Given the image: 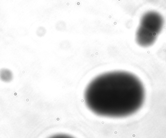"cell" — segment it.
Instances as JSON below:
<instances>
[{
	"instance_id": "obj_1",
	"label": "cell",
	"mask_w": 166,
	"mask_h": 138,
	"mask_svg": "<svg viewBox=\"0 0 166 138\" xmlns=\"http://www.w3.org/2000/svg\"><path fill=\"white\" fill-rule=\"evenodd\" d=\"M146 91L137 76L125 71L105 73L93 79L84 92L87 108L102 117L123 118L142 107Z\"/></svg>"
},
{
	"instance_id": "obj_2",
	"label": "cell",
	"mask_w": 166,
	"mask_h": 138,
	"mask_svg": "<svg viewBox=\"0 0 166 138\" xmlns=\"http://www.w3.org/2000/svg\"><path fill=\"white\" fill-rule=\"evenodd\" d=\"M164 25L162 15L154 10L144 13L140 19L135 33L137 43L143 48L152 46L157 41Z\"/></svg>"
},
{
	"instance_id": "obj_3",
	"label": "cell",
	"mask_w": 166,
	"mask_h": 138,
	"mask_svg": "<svg viewBox=\"0 0 166 138\" xmlns=\"http://www.w3.org/2000/svg\"><path fill=\"white\" fill-rule=\"evenodd\" d=\"M13 74L11 70L7 68L0 69V80L6 83H9L13 80Z\"/></svg>"
},
{
	"instance_id": "obj_4",
	"label": "cell",
	"mask_w": 166,
	"mask_h": 138,
	"mask_svg": "<svg viewBox=\"0 0 166 138\" xmlns=\"http://www.w3.org/2000/svg\"><path fill=\"white\" fill-rule=\"evenodd\" d=\"M50 138H74L69 135H64V134H58L51 137Z\"/></svg>"
}]
</instances>
